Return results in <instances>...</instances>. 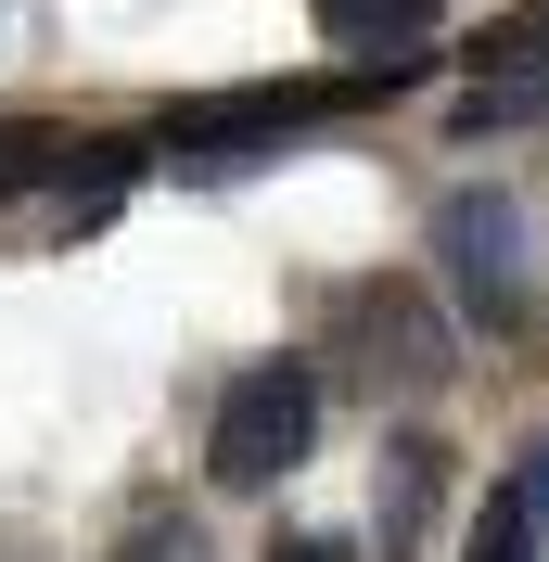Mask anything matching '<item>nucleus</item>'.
<instances>
[{"label": "nucleus", "mask_w": 549, "mask_h": 562, "mask_svg": "<svg viewBox=\"0 0 549 562\" xmlns=\"http://www.w3.org/2000/svg\"><path fill=\"white\" fill-rule=\"evenodd\" d=\"M410 65H358V77H269V90H217V103H167V167L217 179V167H256V154H281V140H307L320 115L371 103V90H396Z\"/></svg>", "instance_id": "1"}, {"label": "nucleus", "mask_w": 549, "mask_h": 562, "mask_svg": "<svg viewBox=\"0 0 549 562\" xmlns=\"http://www.w3.org/2000/svg\"><path fill=\"white\" fill-rule=\"evenodd\" d=\"M320 435V371L307 358H256V371H231V396H217V435H205V473L231 498H269L294 460H307Z\"/></svg>", "instance_id": "2"}, {"label": "nucleus", "mask_w": 549, "mask_h": 562, "mask_svg": "<svg viewBox=\"0 0 549 562\" xmlns=\"http://www.w3.org/2000/svg\"><path fill=\"white\" fill-rule=\"evenodd\" d=\"M435 269L485 333H524V307H537V231H524L512 192H447L435 205Z\"/></svg>", "instance_id": "3"}, {"label": "nucleus", "mask_w": 549, "mask_h": 562, "mask_svg": "<svg viewBox=\"0 0 549 562\" xmlns=\"http://www.w3.org/2000/svg\"><path fill=\"white\" fill-rule=\"evenodd\" d=\"M333 346H345V384L396 396V409L447 384V333H435V307H422L410 281H358V294H345V333H333Z\"/></svg>", "instance_id": "4"}, {"label": "nucleus", "mask_w": 549, "mask_h": 562, "mask_svg": "<svg viewBox=\"0 0 549 562\" xmlns=\"http://www.w3.org/2000/svg\"><path fill=\"white\" fill-rule=\"evenodd\" d=\"M320 38L333 52H358V65H422V38H435L447 0H307Z\"/></svg>", "instance_id": "5"}, {"label": "nucleus", "mask_w": 549, "mask_h": 562, "mask_svg": "<svg viewBox=\"0 0 549 562\" xmlns=\"http://www.w3.org/2000/svg\"><path fill=\"white\" fill-rule=\"evenodd\" d=\"M435 486H447V448H435V435H396V448H383V562H422Z\"/></svg>", "instance_id": "6"}, {"label": "nucleus", "mask_w": 549, "mask_h": 562, "mask_svg": "<svg viewBox=\"0 0 549 562\" xmlns=\"http://www.w3.org/2000/svg\"><path fill=\"white\" fill-rule=\"evenodd\" d=\"M460 562H549V486H537V473H512V486L485 498V525H473Z\"/></svg>", "instance_id": "7"}, {"label": "nucleus", "mask_w": 549, "mask_h": 562, "mask_svg": "<svg viewBox=\"0 0 549 562\" xmlns=\"http://www.w3.org/2000/svg\"><path fill=\"white\" fill-rule=\"evenodd\" d=\"M77 140L52 128V115H0V205H26V192H65Z\"/></svg>", "instance_id": "8"}, {"label": "nucleus", "mask_w": 549, "mask_h": 562, "mask_svg": "<svg viewBox=\"0 0 549 562\" xmlns=\"http://www.w3.org/2000/svg\"><path fill=\"white\" fill-rule=\"evenodd\" d=\"M128 179H141V140H77V167H65V192H52V205H65L77 231H103Z\"/></svg>", "instance_id": "9"}, {"label": "nucleus", "mask_w": 549, "mask_h": 562, "mask_svg": "<svg viewBox=\"0 0 549 562\" xmlns=\"http://www.w3.org/2000/svg\"><path fill=\"white\" fill-rule=\"evenodd\" d=\"M115 562H205V550H192V525H141Z\"/></svg>", "instance_id": "10"}, {"label": "nucleus", "mask_w": 549, "mask_h": 562, "mask_svg": "<svg viewBox=\"0 0 549 562\" xmlns=\"http://www.w3.org/2000/svg\"><path fill=\"white\" fill-rule=\"evenodd\" d=\"M269 562H358V550H345V537H281Z\"/></svg>", "instance_id": "11"}]
</instances>
